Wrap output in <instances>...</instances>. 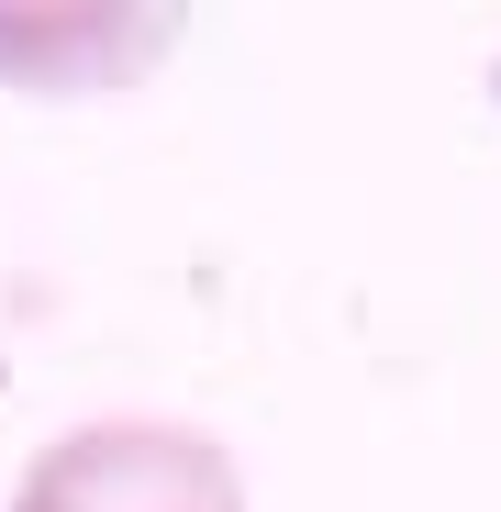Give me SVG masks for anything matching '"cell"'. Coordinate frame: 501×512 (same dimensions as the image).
I'll return each instance as SVG.
<instances>
[{"mask_svg": "<svg viewBox=\"0 0 501 512\" xmlns=\"http://www.w3.org/2000/svg\"><path fill=\"white\" fill-rule=\"evenodd\" d=\"M190 34V12H123V0H34V12H0V90L23 101H101L167 67V45Z\"/></svg>", "mask_w": 501, "mask_h": 512, "instance_id": "2", "label": "cell"}, {"mask_svg": "<svg viewBox=\"0 0 501 512\" xmlns=\"http://www.w3.org/2000/svg\"><path fill=\"white\" fill-rule=\"evenodd\" d=\"M12 512H245V468L179 412H112L23 457Z\"/></svg>", "mask_w": 501, "mask_h": 512, "instance_id": "1", "label": "cell"}]
</instances>
